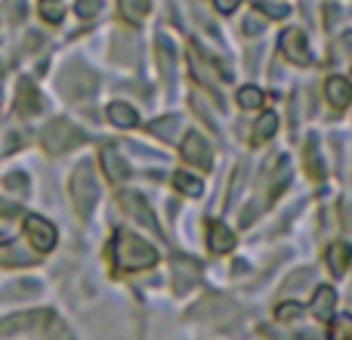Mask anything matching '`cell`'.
<instances>
[{
	"label": "cell",
	"instance_id": "22",
	"mask_svg": "<svg viewBox=\"0 0 352 340\" xmlns=\"http://www.w3.org/2000/svg\"><path fill=\"white\" fill-rule=\"evenodd\" d=\"M158 62H161V68H164V81L173 84V47L167 37H158Z\"/></svg>",
	"mask_w": 352,
	"mask_h": 340
},
{
	"label": "cell",
	"instance_id": "18",
	"mask_svg": "<svg viewBox=\"0 0 352 340\" xmlns=\"http://www.w3.org/2000/svg\"><path fill=\"white\" fill-rule=\"evenodd\" d=\"M41 312H25V316H12V319H3L0 322V334H16V331H25L31 328V325L41 322Z\"/></svg>",
	"mask_w": 352,
	"mask_h": 340
},
{
	"label": "cell",
	"instance_id": "24",
	"mask_svg": "<svg viewBox=\"0 0 352 340\" xmlns=\"http://www.w3.org/2000/svg\"><path fill=\"white\" fill-rule=\"evenodd\" d=\"M148 12V0H121V16L127 22H140Z\"/></svg>",
	"mask_w": 352,
	"mask_h": 340
},
{
	"label": "cell",
	"instance_id": "35",
	"mask_svg": "<svg viewBox=\"0 0 352 340\" xmlns=\"http://www.w3.org/2000/svg\"><path fill=\"white\" fill-rule=\"evenodd\" d=\"M238 3H241V0H213V6H217L219 12H235Z\"/></svg>",
	"mask_w": 352,
	"mask_h": 340
},
{
	"label": "cell",
	"instance_id": "6",
	"mask_svg": "<svg viewBox=\"0 0 352 340\" xmlns=\"http://www.w3.org/2000/svg\"><path fill=\"white\" fill-rule=\"evenodd\" d=\"M278 41H281V53H285V59H291L294 65H312L309 41H306V34L300 28H287Z\"/></svg>",
	"mask_w": 352,
	"mask_h": 340
},
{
	"label": "cell",
	"instance_id": "39",
	"mask_svg": "<svg viewBox=\"0 0 352 340\" xmlns=\"http://www.w3.org/2000/svg\"><path fill=\"white\" fill-rule=\"evenodd\" d=\"M324 16H328V25H334L337 19H340V10H337V6H328V10H324Z\"/></svg>",
	"mask_w": 352,
	"mask_h": 340
},
{
	"label": "cell",
	"instance_id": "14",
	"mask_svg": "<svg viewBox=\"0 0 352 340\" xmlns=\"http://www.w3.org/2000/svg\"><path fill=\"white\" fill-rule=\"evenodd\" d=\"M334 304H337L334 288L322 285L316 291V297H312V312H316V319H322V322H331V319H334Z\"/></svg>",
	"mask_w": 352,
	"mask_h": 340
},
{
	"label": "cell",
	"instance_id": "12",
	"mask_svg": "<svg viewBox=\"0 0 352 340\" xmlns=\"http://www.w3.org/2000/svg\"><path fill=\"white\" fill-rule=\"evenodd\" d=\"M16 111L19 115H37L41 111V96H37L31 81H19V93H16Z\"/></svg>",
	"mask_w": 352,
	"mask_h": 340
},
{
	"label": "cell",
	"instance_id": "28",
	"mask_svg": "<svg viewBox=\"0 0 352 340\" xmlns=\"http://www.w3.org/2000/svg\"><path fill=\"white\" fill-rule=\"evenodd\" d=\"M62 12H65V6H62V0H41V16L47 19V22H62Z\"/></svg>",
	"mask_w": 352,
	"mask_h": 340
},
{
	"label": "cell",
	"instance_id": "37",
	"mask_svg": "<svg viewBox=\"0 0 352 340\" xmlns=\"http://www.w3.org/2000/svg\"><path fill=\"white\" fill-rule=\"evenodd\" d=\"M340 50H343V53L349 56V62H352V31H349V34H343V41H340ZM340 50H337V53H340Z\"/></svg>",
	"mask_w": 352,
	"mask_h": 340
},
{
	"label": "cell",
	"instance_id": "9",
	"mask_svg": "<svg viewBox=\"0 0 352 340\" xmlns=\"http://www.w3.org/2000/svg\"><path fill=\"white\" fill-rule=\"evenodd\" d=\"M207 248H210L213 254H229V251L235 248V232L223 223H210L207 226Z\"/></svg>",
	"mask_w": 352,
	"mask_h": 340
},
{
	"label": "cell",
	"instance_id": "34",
	"mask_svg": "<svg viewBox=\"0 0 352 340\" xmlns=\"http://www.w3.org/2000/svg\"><path fill=\"white\" fill-rule=\"evenodd\" d=\"M6 186L16 189V192H25V189H28V176H22V173H10V176H6Z\"/></svg>",
	"mask_w": 352,
	"mask_h": 340
},
{
	"label": "cell",
	"instance_id": "20",
	"mask_svg": "<svg viewBox=\"0 0 352 340\" xmlns=\"http://www.w3.org/2000/svg\"><path fill=\"white\" fill-rule=\"evenodd\" d=\"M275 130H278V115H275V111H263L260 121H256V127H254V140L256 142L272 140Z\"/></svg>",
	"mask_w": 352,
	"mask_h": 340
},
{
	"label": "cell",
	"instance_id": "11",
	"mask_svg": "<svg viewBox=\"0 0 352 340\" xmlns=\"http://www.w3.org/2000/svg\"><path fill=\"white\" fill-rule=\"evenodd\" d=\"M324 93H328V103L334 105L337 111L340 109H346V105L352 103V84L346 78H328V84H324Z\"/></svg>",
	"mask_w": 352,
	"mask_h": 340
},
{
	"label": "cell",
	"instance_id": "33",
	"mask_svg": "<svg viewBox=\"0 0 352 340\" xmlns=\"http://www.w3.org/2000/svg\"><path fill=\"white\" fill-rule=\"evenodd\" d=\"M6 12H10L12 22H19L25 16V0H6Z\"/></svg>",
	"mask_w": 352,
	"mask_h": 340
},
{
	"label": "cell",
	"instance_id": "10",
	"mask_svg": "<svg viewBox=\"0 0 352 340\" xmlns=\"http://www.w3.org/2000/svg\"><path fill=\"white\" fill-rule=\"evenodd\" d=\"M99 158H102V170H105V176H109L111 182H124V180L130 176L127 161H124L121 155H118L111 146H105L102 152H99Z\"/></svg>",
	"mask_w": 352,
	"mask_h": 340
},
{
	"label": "cell",
	"instance_id": "30",
	"mask_svg": "<svg viewBox=\"0 0 352 340\" xmlns=\"http://www.w3.org/2000/svg\"><path fill=\"white\" fill-rule=\"evenodd\" d=\"M260 12H266L269 19H285L287 16V6L285 3H269V0H260Z\"/></svg>",
	"mask_w": 352,
	"mask_h": 340
},
{
	"label": "cell",
	"instance_id": "23",
	"mask_svg": "<svg viewBox=\"0 0 352 340\" xmlns=\"http://www.w3.org/2000/svg\"><path fill=\"white\" fill-rule=\"evenodd\" d=\"M173 186L179 189L182 195H192V198H198V195H201V189H204V186H201V180H198V176L186 173V170H179V173L173 176Z\"/></svg>",
	"mask_w": 352,
	"mask_h": 340
},
{
	"label": "cell",
	"instance_id": "36",
	"mask_svg": "<svg viewBox=\"0 0 352 340\" xmlns=\"http://www.w3.org/2000/svg\"><path fill=\"white\" fill-rule=\"evenodd\" d=\"M343 226H346V232L352 235V201L343 204Z\"/></svg>",
	"mask_w": 352,
	"mask_h": 340
},
{
	"label": "cell",
	"instance_id": "21",
	"mask_svg": "<svg viewBox=\"0 0 352 340\" xmlns=\"http://www.w3.org/2000/svg\"><path fill=\"white\" fill-rule=\"evenodd\" d=\"M260 331L272 340H318L316 331H285V328H278V325H263Z\"/></svg>",
	"mask_w": 352,
	"mask_h": 340
},
{
	"label": "cell",
	"instance_id": "19",
	"mask_svg": "<svg viewBox=\"0 0 352 340\" xmlns=\"http://www.w3.org/2000/svg\"><path fill=\"white\" fill-rule=\"evenodd\" d=\"M0 263H3V266H31L34 257H31L22 244H10L6 251H0Z\"/></svg>",
	"mask_w": 352,
	"mask_h": 340
},
{
	"label": "cell",
	"instance_id": "17",
	"mask_svg": "<svg viewBox=\"0 0 352 340\" xmlns=\"http://www.w3.org/2000/svg\"><path fill=\"white\" fill-rule=\"evenodd\" d=\"M109 121L115 124V127L130 130V127H136L140 115H136V109H133V105H127V103H111L109 105Z\"/></svg>",
	"mask_w": 352,
	"mask_h": 340
},
{
	"label": "cell",
	"instance_id": "31",
	"mask_svg": "<svg viewBox=\"0 0 352 340\" xmlns=\"http://www.w3.org/2000/svg\"><path fill=\"white\" fill-rule=\"evenodd\" d=\"M99 10H102V0H78V16L90 19V16H96Z\"/></svg>",
	"mask_w": 352,
	"mask_h": 340
},
{
	"label": "cell",
	"instance_id": "15",
	"mask_svg": "<svg viewBox=\"0 0 352 340\" xmlns=\"http://www.w3.org/2000/svg\"><path fill=\"white\" fill-rule=\"evenodd\" d=\"M349 260H352V248L346 242H334L328 248V269L337 275V279H340V275L349 269Z\"/></svg>",
	"mask_w": 352,
	"mask_h": 340
},
{
	"label": "cell",
	"instance_id": "29",
	"mask_svg": "<svg viewBox=\"0 0 352 340\" xmlns=\"http://www.w3.org/2000/svg\"><path fill=\"white\" fill-rule=\"evenodd\" d=\"M300 312H303V306L300 304H278L275 319H278V322H294V319H300Z\"/></svg>",
	"mask_w": 352,
	"mask_h": 340
},
{
	"label": "cell",
	"instance_id": "16",
	"mask_svg": "<svg viewBox=\"0 0 352 340\" xmlns=\"http://www.w3.org/2000/svg\"><path fill=\"white\" fill-rule=\"evenodd\" d=\"M306 173H309L312 180H324V176H328V167H324V158H322V152H318L316 136H309V142H306Z\"/></svg>",
	"mask_w": 352,
	"mask_h": 340
},
{
	"label": "cell",
	"instance_id": "7",
	"mask_svg": "<svg viewBox=\"0 0 352 340\" xmlns=\"http://www.w3.org/2000/svg\"><path fill=\"white\" fill-rule=\"evenodd\" d=\"M182 158L188 161V164L201 167V170H210L213 167V152L210 146H207V140L201 134H186V140H182Z\"/></svg>",
	"mask_w": 352,
	"mask_h": 340
},
{
	"label": "cell",
	"instance_id": "32",
	"mask_svg": "<svg viewBox=\"0 0 352 340\" xmlns=\"http://www.w3.org/2000/svg\"><path fill=\"white\" fill-rule=\"evenodd\" d=\"M303 281H312V269H300V273H294L291 279L285 281L287 291H297V285H303Z\"/></svg>",
	"mask_w": 352,
	"mask_h": 340
},
{
	"label": "cell",
	"instance_id": "26",
	"mask_svg": "<svg viewBox=\"0 0 352 340\" xmlns=\"http://www.w3.org/2000/svg\"><path fill=\"white\" fill-rule=\"evenodd\" d=\"M238 105H241V109H260L263 105V90L260 87H241V90H238Z\"/></svg>",
	"mask_w": 352,
	"mask_h": 340
},
{
	"label": "cell",
	"instance_id": "3",
	"mask_svg": "<svg viewBox=\"0 0 352 340\" xmlns=\"http://www.w3.org/2000/svg\"><path fill=\"white\" fill-rule=\"evenodd\" d=\"M72 198H74V211H78L80 217H87V213L93 211V204H96L99 186H96V176H93L90 164H80L78 170H74V176H72Z\"/></svg>",
	"mask_w": 352,
	"mask_h": 340
},
{
	"label": "cell",
	"instance_id": "5",
	"mask_svg": "<svg viewBox=\"0 0 352 340\" xmlns=\"http://www.w3.org/2000/svg\"><path fill=\"white\" fill-rule=\"evenodd\" d=\"M25 232H28V242L37 254H47V251L56 248V229L50 220L31 213V217H25Z\"/></svg>",
	"mask_w": 352,
	"mask_h": 340
},
{
	"label": "cell",
	"instance_id": "38",
	"mask_svg": "<svg viewBox=\"0 0 352 340\" xmlns=\"http://www.w3.org/2000/svg\"><path fill=\"white\" fill-rule=\"evenodd\" d=\"M244 31H248V34H256V31H263V22H256V19H248V22H244Z\"/></svg>",
	"mask_w": 352,
	"mask_h": 340
},
{
	"label": "cell",
	"instance_id": "27",
	"mask_svg": "<svg viewBox=\"0 0 352 340\" xmlns=\"http://www.w3.org/2000/svg\"><path fill=\"white\" fill-rule=\"evenodd\" d=\"M179 130V118L170 115V118H161V121L152 124V134L161 136V140H173V134Z\"/></svg>",
	"mask_w": 352,
	"mask_h": 340
},
{
	"label": "cell",
	"instance_id": "25",
	"mask_svg": "<svg viewBox=\"0 0 352 340\" xmlns=\"http://www.w3.org/2000/svg\"><path fill=\"white\" fill-rule=\"evenodd\" d=\"M331 340H352V316H334L331 319Z\"/></svg>",
	"mask_w": 352,
	"mask_h": 340
},
{
	"label": "cell",
	"instance_id": "8",
	"mask_svg": "<svg viewBox=\"0 0 352 340\" xmlns=\"http://www.w3.org/2000/svg\"><path fill=\"white\" fill-rule=\"evenodd\" d=\"M121 204H124V211H127L133 220H140V223L146 226V229L161 232V223L155 220L152 207L146 204V198H142V195H136V192H121Z\"/></svg>",
	"mask_w": 352,
	"mask_h": 340
},
{
	"label": "cell",
	"instance_id": "1",
	"mask_svg": "<svg viewBox=\"0 0 352 340\" xmlns=\"http://www.w3.org/2000/svg\"><path fill=\"white\" fill-rule=\"evenodd\" d=\"M111 260L118 269H148L152 263H158V251L136 238L133 232L118 229L111 238Z\"/></svg>",
	"mask_w": 352,
	"mask_h": 340
},
{
	"label": "cell",
	"instance_id": "4",
	"mask_svg": "<svg viewBox=\"0 0 352 340\" xmlns=\"http://www.w3.org/2000/svg\"><path fill=\"white\" fill-rule=\"evenodd\" d=\"M59 90L65 93L68 99H84L96 93V74L84 65H68L65 72L59 74Z\"/></svg>",
	"mask_w": 352,
	"mask_h": 340
},
{
	"label": "cell",
	"instance_id": "13",
	"mask_svg": "<svg viewBox=\"0 0 352 340\" xmlns=\"http://www.w3.org/2000/svg\"><path fill=\"white\" fill-rule=\"evenodd\" d=\"M201 269L195 260H173V288L176 291H188L198 281Z\"/></svg>",
	"mask_w": 352,
	"mask_h": 340
},
{
	"label": "cell",
	"instance_id": "2",
	"mask_svg": "<svg viewBox=\"0 0 352 340\" xmlns=\"http://www.w3.org/2000/svg\"><path fill=\"white\" fill-rule=\"evenodd\" d=\"M41 140H43V149H47L50 155H62V152H68V149L80 146V142H84V134H80L72 121L56 118V121H50L47 127H43Z\"/></svg>",
	"mask_w": 352,
	"mask_h": 340
}]
</instances>
